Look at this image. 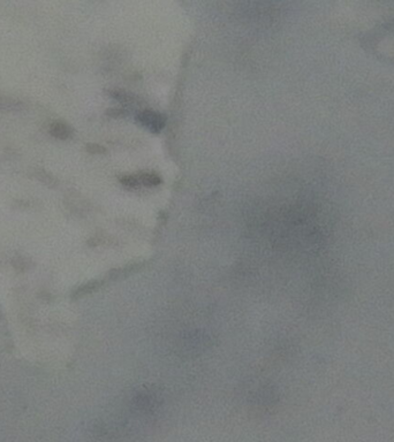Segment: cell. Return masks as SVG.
<instances>
[{
    "label": "cell",
    "mask_w": 394,
    "mask_h": 442,
    "mask_svg": "<svg viewBox=\"0 0 394 442\" xmlns=\"http://www.w3.org/2000/svg\"><path fill=\"white\" fill-rule=\"evenodd\" d=\"M85 149H87V151L89 153L92 154H103L106 152V150L104 147H102L100 144H95V143H89L85 145Z\"/></svg>",
    "instance_id": "52a82bcc"
},
{
    "label": "cell",
    "mask_w": 394,
    "mask_h": 442,
    "mask_svg": "<svg viewBox=\"0 0 394 442\" xmlns=\"http://www.w3.org/2000/svg\"><path fill=\"white\" fill-rule=\"evenodd\" d=\"M138 179L140 184L145 187H158L162 183V179L157 173H153V172H144V173H141Z\"/></svg>",
    "instance_id": "3957f363"
},
{
    "label": "cell",
    "mask_w": 394,
    "mask_h": 442,
    "mask_svg": "<svg viewBox=\"0 0 394 442\" xmlns=\"http://www.w3.org/2000/svg\"><path fill=\"white\" fill-rule=\"evenodd\" d=\"M35 177L40 180L42 183L46 184V186L54 187L55 183H57V180H55L52 175L49 174L48 172H45V171H36Z\"/></svg>",
    "instance_id": "277c9868"
},
{
    "label": "cell",
    "mask_w": 394,
    "mask_h": 442,
    "mask_svg": "<svg viewBox=\"0 0 394 442\" xmlns=\"http://www.w3.org/2000/svg\"><path fill=\"white\" fill-rule=\"evenodd\" d=\"M50 134L53 136L54 139L58 140H67L70 139L73 134L72 128L68 126L65 122H53L50 126Z\"/></svg>",
    "instance_id": "7a4b0ae2"
},
{
    "label": "cell",
    "mask_w": 394,
    "mask_h": 442,
    "mask_svg": "<svg viewBox=\"0 0 394 442\" xmlns=\"http://www.w3.org/2000/svg\"><path fill=\"white\" fill-rule=\"evenodd\" d=\"M136 120L141 126L147 128L149 131L158 134L164 129L166 124V118L161 113L152 110H144L136 115Z\"/></svg>",
    "instance_id": "6da1fadb"
},
{
    "label": "cell",
    "mask_w": 394,
    "mask_h": 442,
    "mask_svg": "<svg viewBox=\"0 0 394 442\" xmlns=\"http://www.w3.org/2000/svg\"><path fill=\"white\" fill-rule=\"evenodd\" d=\"M120 181H121L123 186L129 189H136L141 186L138 177H134V175H126V177L120 179Z\"/></svg>",
    "instance_id": "5b68a950"
},
{
    "label": "cell",
    "mask_w": 394,
    "mask_h": 442,
    "mask_svg": "<svg viewBox=\"0 0 394 442\" xmlns=\"http://www.w3.org/2000/svg\"><path fill=\"white\" fill-rule=\"evenodd\" d=\"M108 114L111 115V117L117 118V117H119V115H123L125 113H123L122 110H109Z\"/></svg>",
    "instance_id": "ba28073f"
},
{
    "label": "cell",
    "mask_w": 394,
    "mask_h": 442,
    "mask_svg": "<svg viewBox=\"0 0 394 442\" xmlns=\"http://www.w3.org/2000/svg\"><path fill=\"white\" fill-rule=\"evenodd\" d=\"M109 93L113 98H115V99L122 101V103H130L132 101V98H133L130 94H128L127 92H125V91H118V90H113V91H110Z\"/></svg>",
    "instance_id": "8992f818"
}]
</instances>
